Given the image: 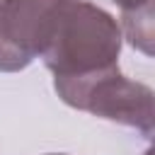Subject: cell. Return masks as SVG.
Masks as SVG:
<instances>
[{"mask_svg":"<svg viewBox=\"0 0 155 155\" xmlns=\"http://www.w3.org/2000/svg\"><path fill=\"white\" fill-rule=\"evenodd\" d=\"M121 39V27L107 10L87 0H58L41 58L53 80H80L119 68Z\"/></svg>","mask_w":155,"mask_h":155,"instance_id":"cell-1","label":"cell"},{"mask_svg":"<svg viewBox=\"0 0 155 155\" xmlns=\"http://www.w3.org/2000/svg\"><path fill=\"white\" fill-rule=\"evenodd\" d=\"M53 90L73 109L136 128L145 138L155 131L153 90L143 82L128 80L119 68L80 80H53Z\"/></svg>","mask_w":155,"mask_h":155,"instance_id":"cell-2","label":"cell"},{"mask_svg":"<svg viewBox=\"0 0 155 155\" xmlns=\"http://www.w3.org/2000/svg\"><path fill=\"white\" fill-rule=\"evenodd\" d=\"M58 0H0V73H19L41 56Z\"/></svg>","mask_w":155,"mask_h":155,"instance_id":"cell-3","label":"cell"},{"mask_svg":"<svg viewBox=\"0 0 155 155\" xmlns=\"http://www.w3.org/2000/svg\"><path fill=\"white\" fill-rule=\"evenodd\" d=\"M121 19L128 44L145 56H153V5L133 12H121Z\"/></svg>","mask_w":155,"mask_h":155,"instance_id":"cell-4","label":"cell"},{"mask_svg":"<svg viewBox=\"0 0 155 155\" xmlns=\"http://www.w3.org/2000/svg\"><path fill=\"white\" fill-rule=\"evenodd\" d=\"M114 2L121 7V12H133V10H140V7L153 5V0H114Z\"/></svg>","mask_w":155,"mask_h":155,"instance_id":"cell-5","label":"cell"},{"mask_svg":"<svg viewBox=\"0 0 155 155\" xmlns=\"http://www.w3.org/2000/svg\"><path fill=\"white\" fill-rule=\"evenodd\" d=\"M46 155H65V153H46Z\"/></svg>","mask_w":155,"mask_h":155,"instance_id":"cell-6","label":"cell"}]
</instances>
